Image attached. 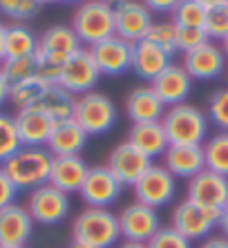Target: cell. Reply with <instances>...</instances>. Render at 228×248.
I'll return each mask as SVG.
<instances>
[{"mask_svg": "<svg viewBox=\"0 0 228 248\" xmlns=\"http://www.w3.org/2000/svg\"><path fill=\"white\" fill-rule=\"evenodd\" d=\"M81 49L79 36L67 25H51L38 38L36 47V63H38V76L47 83L56 85L61 69Z\"/></svg>", "mask_w": 228, "mask_h": 248, "instance_id": "cell-1", "label": "cell"}, {"mask_svg": "<svg viewBox=\"0 0 228 248\" xmlns=\"http://www.w3.org/2000/svg\"><path fill=\"white\" fill-rule=\"evenodd\" d=\"M51 161L54 156L47 148H29L23 145L20 150H16L5 163L2 170L7 177L16 186V190H36L40 186L49 184V172H51Z\"/></svg>", "mask_w": 228, "mask_h": 248, "instance_id": "cell-2", "label": "cell"}, {"mask_svg": "<svg viewBox=\"0 0 228 248\" xmlns=\"http://www.w3.org/2000/svg\"><path fill=\"white\" fill-rule=\"evenodd\" d=\"M161 125L170 145H204L208 139V116L188 101L168 108Z\"/></svg>", "mask_w": 228, "mask_h": 248, "instance_id": "cell-3", "label": "cell"}, {"mask_svg": "<svg viewBox=\"0 0 228 248\" xmlns=\"http://www.w3.org/2000/svg\"><path fill=\"white\" fill-rule=\"evenodd\" d=\"M74 239L87 242L97 248H112L121 239L119 215L110 208H85L72 226Z\"/></svg>", "mask_w": 228, "mask_h": 248, "instance_id": "cell-4", "label": "cell"}, {"mask_svg": "<svg viewBox=\"0 0 228 248\" xmlns=\"http://www.w3.org/2000/svg\"><path fill=\"white\" fill-rule=\"evenodd\" d=\"M72 29L79 36L81 45H97L114 36V9L105 0H85L74 12Z\"/></svg>", "mask_w": 228, "mask_h": 248, "instance_id": "cell-5", "label": "cell"}, {"mask_svg": "<svg viewBox=\"0 0 228 248\" xmlns=\"http://www.w3.org/2000/svg\"><path fill=\"white\" fill-rule=\"evenodd\" d=\"M119 119V110L110 96H105L103 92H92L83 94L76 98V108H74V121L79 123L83 130L87 132V137L94 134H105L114 127Z\"/></svg>", "mask_w": 228, "mask_h": 248, "instance_id": "cell-6", "label": "cell"}, {"mask_svg": "<svg viewBox=\"0 0 228 248\" xmlns=\"http://www.w3.org/2000/svg\"><path fill=\"white\" fill-rule=\"evenodd\" d=\"M114 9V34L128 43H139L148 36L152 27V12L143 5V0H116Z\"/></svg>", "mask_w": 228, "mask_h": 248, "instance_id": "cell-7", "label": "cell"}, {"mask_svg": "<svg viewBox=\"0 0 228 248\" xmlns=\"http://www.w3.org/2000/svg\"><path fill=\"white\" fill-rule=\"evenodd\" d=\"M219 219H222V215L211 213V210L193 203L190 199H183L172 210V228L179 231L190 242L206 239L212 228L219 226Z\"/></svg>", "mask_w": 228, "mask_h": 248, "instance_id": "cell-8", "label": "cell"}, {"mask_svg": "<svg viewBox=\"0 0 228 248\" xmlns=\"http://www.w3.org/2000/svg\"><path fill=\"white\" fill-rule=\"evenodd\" d=\"M188 199L211 213L222 215L228 206V177H222L208 168L201 170L188 181Z\"/></svg>", "mask_w": 228, "mask_h": 248, "instance_id": "cell-9", "label": "cell"}, {"mask_svg": "<svg viewBox=\"0 0 228 248\" xmlns=\"http://www.w3.org/2000/svg\"><path fill=\"white\" fill-rule=\"evenodd\" d=\"M175 192H177L175 177L165 170V166H154V163L148 168V172L134 184L137 202L146 203V206L154 208V210L168 206L175 199Z\"/></svg>", "mask_w": 228, "mask_h": 248, "instance_id": "cell-10", "label": "cell"}, {"mask_svg": "<svg viewBox=\"0 0 228 248\" xmlns=\"http://www.w3.org/2000/svg\"><path fill=\"white\" fill-rule=\"evenodd\" d=\"M27 210L32 219L43 226H54L63 221L69 213V195L54 188L51 184H45L29 192Z\"/></svg>", "mask_w": 228, "mask_h": 248, "instance_id": "cell-11", "label": "cell"}, {"mask_svg": "<svg viewBox=\"0 0 228 248\" xmlns=\"http://www.w3.org/2000/svg\"><path fill=\"white\" fill-rule=\"evenodd\" d=\"M98 78H101V72H98L90 49H83V47H81L79 52L63 65L56 85L65 87V90L72 94H81V96H83V94L92 92V90L97 87Z\"/></svg>", "mask_w": 228, "mask_h": 248, "instance_id": "cell-12", "label": "cell"}, {"mask_svg": "<svg viewBox=\"0 0 228 248\" xmlns=\"http://www.w3.org/2000/svg\"><path fill=\"white\" fill-rule=\"evenodd\" d=\"M123 184H121L108 166H94L87 170V177L81 186V199L87 208H110L121 197Z\"/></svg>", "mask_w": 228, "mask_h": 248, "instance_id": "cell-13", "label": "cell"}, {"mask_svg": "<svg viewBox=\"0 0 228 248\" xmlns=\"http://www.w3.org/2000/svg\"><path fill=\"white\" fill-rule=\"evenodd\" d=\"M119 226H121V235L126 237V242L148 244L154 237V232L161 228V221H159V213L154 208L146 206L141 202H134L121 210Z\"/></svg>", "mask_w": 228, "mask_h": 248, "instance_id": "cell-14", "label": "cell"}, {"mask_svg": "<svg viewBox=\"0 0 228 248\" xmlns=\"http://www.w3.org/2000/svg\"><path fill=\"white\" fill-rule=\"evenodd\" d=\"M132 52H134V45L119 38L116 34L90 47V54L98 72L108 76H116L132 69Z\"/></svg>", "mask_w": 228, "mask_h": 248, "instance_id": "cell-15", "label": "cell"}, {"mask_svg": "<svg viewBox=\"0 0 228 248\" xmlns=\"http://www.w3.org/2000/svg\"><path fill=\"white\" fill-rule=\"evenodd\" d=\"M150 166H152V159H148L143 152H139L137 148L132 143H128V141L119 143L108 156L110 172L123 186H134L143 174L148 172Z\"/></svg>", "mask_w": 228, "mask_h": 248, "instance_id": "cell-16", "label": "cell"}, {"mask_svg": "<svg viewBox=\"0 0 228 248\" xmlns=\"http://www.w3.org/2000/svg\"><path fill=\"white\" fill-rule=\"evenodd\" d=\"M183 69L193 81H211L226 69V54L219 45L206 41L204 45L183 54Z\"/></svg>", "mask_w": 228, "mask_h": 248, "instance_id": "cell-17", "label": "cell"}, {"mask_svg": "<svg viewBox=\"0 0 228 248\" xmlns=\"http://www.w3.org/2000/svg\"><path fill=\"white\" fill-rule=\"evenodd\" d=\"M14 121H16L18 139L23 145H29V148H45L47 145L49 134L54 130V119L40 105L18 110Z\"/></svg>", "mask_w": 228, "mask_h": 248, "instance_id": "cell-18", "label": "cell"}, {"mask_svg": "<svg viewBox=\"0 0 228 248\" xmlns=\"http://www.w3.org/2000/svg\"><path fill=\"white\" fill-rule=\"evenodd\" d=\"M154 90V94L163 101V105L172 108V105L186 103L193 92V78L190 74L183 69V65L170 63L168 67L161 72L150 85Z\"/></svg>", "mask_w": 228, "mask_h": 248, "instance_id": "cell-19", "label": "cell"}, {"mask_svg": "<svg viewBox=\"0 0 228 248\" xmlns=\"http://www.w3.org/2000/svg\"><path fill=\"white\" fill-rule=\"evenodd\" d=\"M34 232V219L27 208L12 203L0 210V246H25Z\"/></svg>", "mask_w": 228, "mask_h": 248, "instance_id": "cell-20", "label": "cell"}, {"mask_svg": "<svg viewBox=\"0 0 228 248\" xmlns=\"http://www.w3.org/2000/svg\"><path fill=\"white\" fill-rule=\"evenodd\" d=\"M87 139L90 137L85 130L74 119H67V121L54 123L45 148L51 152V156H81L87 145Z\"/></svg>", "mask_w": 228, "mask_h": 248, "instance_id": "cell-21", "label": "cell"}, {"mask_svg": "<svg viewBox=\"0 0 228 248\" xmlns=\"http://www.w3.org/2000/svg\"><path fill=\"white\" fill-rule=\"evenodd\" d=\"M163 166L175 179L177 177L193 179L201 170H206L204 145H168L163 155Z\"/></svg>", "mask_w": 228, "mask_h": 248, "instance_id": "cell-22", "label": "cell"}, {"mask_svg": "<svg viewBox=\"0 0 228 248\" xmlns=\"http://www.w3.org/2000/svg\"><path fill=\"white\" fill-rule=\"evenodd\" d=\"M172 63V54L161 49L159 45L150 43L148 38L134 43V52H132V69L137 72L139 78L152 83L157 76Z\"/></svg>", "mask_w": 228, "mask_h": 248, "instance_id": "cell-23", "label": "cell"}, {"mask_svg": "<svg viewBox=\"0 0 228 248\" xmlns=\"http://www.w3.org/2000/svg\"><path fill=\"white\" fill-rule=\"evenodd\" d=\"M87 163L81 156H54L49 172V184L65 195L81 192V186L87 177Z\"/></svg>", "mask_w": 228, "mask_h": 248, "instance_id": "cell-24", "label": "cell"}, {"mask_svg": "<svg viewBox=\"0 0 228 248\" xmlns=\"http://www.w3.org/2000/svg\"><path fill=\"white\" fill-rule=\"evenodd\" d=\"M126 114L132 123L161 121L165 114V105L152 87H137L126 98Z\"/></svg>", "mask_w": 228, "mask_h": 248, "instance_id": "cell-25", "label": "cell"}, {"mask_svg": "<svg viewBox=\"0 0 228 248\" xmlns=\"http://www.w3.org/2000/svg\"><path fill=\"white\" fill-rule=\"evenodd\" d=\"M128 143H132L148 159H157V156L165 155L170 141L165 137L161 121H152V123H132V130L128 134Z\"/></svg>", "mask_w": 228, "mask_h": 248, "instance_id": "cell-26", "label": "cell"}, {"mask_svg": "<svg viewBox=\"0 0 228 248\" xmlns=\"http://www.w3.org/2000/svg\"><path fill=\"white\" fill-rule=\"evenodd\" d=\"M36 47H38V38L27 25L14 23L7 25L5 29V58H23V56H34Z\"/></svg>", "mask_w": 228, "mask_h": 248, "instance_id": "cell-27", "label": "cell"}, {"mask_svg": "<svg viewBox=\"0 0 228 248\" xmlns=\"http://www.w3.org/2000/svg\"><path fill=\"white\" fill-rule=\"evenodd\" d=\"M38 105L54 119V123L67 121V119H74L76 96L61 85H49V90L45 92V96Z\"/></svg>", "mask_w": 228, "mask_h": 248, "instance_id": "cell-28", "label": "cell"}, {"mask_svg": "<svg viewBox=\"0 0 228 248\" xmlns=\"http://www.w3.org/2000/svg\"><path fill=\"white\" fill-rule=\"evenodd\" d=\"M51 83H47L43 76H32V78H25V81L12 85L9 90V101L16 105L18 110H25V108H34L43 101L45 92L49 90Z\"/></svg>", "mask_w": 228, "mask_h": 248, "instance_id": "cell-29", "label": "cell"}, {"mask_svg": "<svg viewBox=\"0 0 228 248\" xmlns=\"http://www.w3.org/2000/svg\"><path fill=\"white\" fill-rule=\"evenodd\" d=\"M204 159L208 170L222 174V177H228V132H219L215 137L206 139Z\"/></svg>", "mask_w": 228, "mask_h": 248, "instance_id": "cell-30", "label": "cell"}, {"mask_svg": "<svg viewBox=\"0 0 228 248\" xmlns=\"http://www.w3.org/2000/svg\"><path fill=\"white\" fill-rule=\"evenodd\" d=\"M206 9L199 0H179V5L172 12V23L177 27H193V29H204L206 23Z\"/></svg>", "mask_w": 228, "mask_h": 248, "instance_id": "cell-31", "label": "cell"}, {"mask_svg": "<svg viewBox=\"0 0 228 248\" xmlns=\"http://www.w3.org/2000/svg\"><path fill=\"white\" fill-rule=\"evenodd\" d=\"M2 74L9 81V85H16V83L25 81V78H32V76L38 74V63H36V54L34 56H23V58H5L2 65Z\"/></svg>", "mask_w": 228, "mask_h": 248, "instance_id": "cell-32", "label": "cell"}, {"mask_svg": "<svg viewBox=\"0 0 228 248\" xmlns=\"http://www.w3.org/2000/svg\"><path fill=\"white\" fill-rule=\"evenodd\" d=\"M20 148H23V143H20V139H18L14 116L0 112V166L16 150H20Z\"/></svg>", "mask_w": 228, "mask_h": 248, "instance_id": "cell-33", "label": "cell"}, {"mask_svg": "<svg viewBox=\"0 0 228 248\" xmlns=\"http://www.w3.org/2000/svg\"><path fill=\"white\" fill-rule=\"evenodd\" d=\"M150 43L159 45L161 49H165L168 54L177 52V25L172 20H161V23H152L148 36H146Z\"/></svg>", "mask_w": 228, "mask_h": 248, "instance_id": "cell-34", "label": "cell"}, {"mask_svg": "<svg viewBox=\"0 0 228 248\" xmlns=\"http://www.w3.org/2000/svg\"><path fill=\"white\" fill-rule=\"evenodd\" d=\"M204 31L211 38H217V41H224L228 36V2L219 7H212L206 14V23H204Z\"/></svg>", "mask_w": 228, "mask_h": 248, "instance_id": "cell-35", "label": "cell"}, {"mask_svg": "<svg viewBox=\"0 0 228 248\" xmlns=\"http://www.w3.org/2000/svg\"><path fill=\"white\" fill-rule=\"evenodd\" d=\"M208 119L222 132H228V87H219L208 101Z\"/></svg>", "mask_w": 228, "mask_h": 248, "instance_id": "cell-36", "label": "cell"}, {"mask_svg": "<svg viewBox=\"0 0 228 248\" xmlns=\"http://www.w3.org/2000/svg\"><path fill=\"white\" fill-rule=\"evenodd\" d=\"M38 0H0V14L14 18V20H27L34 18L40 9Z\"/></svg>", "mask_w": 228, "mask_h": 248, "instance_id": "cell-37", "label": "cell"}, {"mask_svg": "<svg viewBox=\"0 0 228 248\" xmlns=\"http://www.w3.org/2000/svg\"><path fill=\"white\" fill-rule=\"evenodd\" d=\"M148 248H193V242L186 239L179 231L172 226H165L154 232V237L148 242Z\"/></svg>", "mask_w": 228, "mask_h": 248, "instance_id": "cell-38", "label": "cell"}, {"mask_svg": "<svg viewBox=\"0 0 228 248\" xmlns=\"http://www.w3.org/2000/svg\"><path fill=\"white\" fill-rule=\"evenodd\" d=\"M208 41L204 29H193V27H177V52H190L195 47L204 45Z\"/></svg>", "mask_w": 228, "mask_h": 248, "instance_id": "cell-39", "label": "cell"}, {"mask_svg": "<svg viewBox=\"0 0 228 248\" xmlns=\"http://www.w3.org/2000/svg\"><path fill=\"white\" fill-rule=\"evenodd\" d=\"M16 195H18L16 186L12 184V179L7 177V172L2 170V166H0V210L7 206H12Z\"/></svg>", "mask_w": 228, "mask_h": 248, "instance_id": "cell-40", "label": "cell"}, {"mask_svg": "<svg viewBox=\"0 0 228 248\" xmlns=\"http://www.w3.org/2000/svg\"><path fill=\"white\" fill-rule=\"evenodd\" d=\"M143 5L148 7L150 12L172 14V12H175V7L179 5V0H143Z\"/></svg>", "mask_w": 228, "mask_h": 248, "instance_id": "cell-41", "label": "cell"}, {"mask_svg": "<svg viewBox=\"0 0 228 248\" xmlns=\"http://www.w3.org/2000/svg\"><path fill=\"white\" fill-rule=\"evenodd\" d=\"M199 248H228V237H206Z\"/></svg>", "mask_w": 228, "mask_h": 248, "instance_id": "cell-42", "label": "cell"}, {"mask_svg": "<svg viewBox=\"0 0 228 248\" xmlns=\"http://www.w3.org/2000/svg\"><path fill=\"white\" fill-rule=\"evenodd\" d=\"M9 90H12V85H9V81L5 78L2 69H0V108L9 101Z\"/></svg>", "mask_w": 228, "mask_h": 248, "instance_id": "cell-43", "label": "cell"}, {"mask_svg": "<svg viewBox=\"0 0 228 248\" xmlns=\"http://www.w3.org/2000/svg\"><path fill=\"white\" fill-rule=\"evenodd\" d=\"M5 29H7V25L0 23V65L5 61Z\"/></svg>", "mask_w": 228, "mask_h": 248, "instance_id": "cell-44", "label": "cell"}, {"mask_svg": "<svg viewBox=\"0 0 228 248\" xmlns=\"http://www.w3.org/2000/svg\"><path fill=\"white\" fill-rule=\"evenodd\" d=\"M219 226H222V232H224V237H228V206L224 208L222 219H219Z\"/></svg>", "mask_w": 228, "mask_h": 248, "instance_id": "cell-45", "label": "cell"}, {"mask_svg": "<svg viewBox=\"0 0 228 248\" xmlns=\"http://www.w3.org/2000/svg\"><path fill=\"white\" fill-rule=\"evenodd\" d=\"M201 5L206 7V9H212V7H219V5H226L228 0H199Z\"/></svg>", "mask_w": 228, "mask_h": 248, "instance_id": "cell-46", "label": "cell"}, {"mask_svg": "<svg viewBox=\"0 0 228 248\" xmlns=\"http://www.w3.org/2000/svg\"><path fill=\"white\" fill-rule=\"evenodd\" d=\"M69 248H97V246H92L87 242H81V239H74V242L69 244Z\"/></svg>", "mask_w": 228, "mask_h": 248, "instance_id": "cell-47", "label": "cell"}, {"mask_svg": "<svg viewBox=\"0 0 228 248\" xmlns=\"http://www.w3.org/2000/svg\"><path fill=\"white\" fill-rule=\"evenodd\" d=\"M119 248H148V244H137V242H126L121 244Z\"/></svg>", "mask_w": 228, "mask_h": 248, "instance_id": "cell-48", "label": "cell"}, {"mask_svg": "<svg viewBox=\"0 0 228 248\" xmlns=\"http://www.w3.org/2000/svg\"><path fill=\"white\" fill-rule=\"evenodd\" d=\"M222 49H224V54H226V56H228V36H226V38H224V41H222Z\"/></svg>", "mask_w": 228, "mask_h": 248, "instance_id": "cell-49", "label": "cell"}, {"mask_svg": "<svg viewBox=\"0 0 228 248\" xmlns=\"http://www.w3.org/2000/svg\"><path fill=\"white\" fill-rule=\"evenodd\" d=\"M40 5H51V2H61V0H38Z\"/></svg>", "mask_w": 228, "mask_h": 248, "instance_id": "cell-50", "label": "cell"}, {"mask_svg": "<svg viewBox=\"0 0 228 248\" xmlns=\"http://www.w3.org/2000/svg\"><path fill=\"white\" fill-rule=\"evenodd\" d=\"M0 248H25V246H0Z\"/></svg>", "mask_w": 228, "mask_h": 248, "instance_id": "cell-51", "label": "cell"}, {"mask_svg": "<svg viewBox=\"0 0 228 248\" xmlns=\"http://www.w3.org/2000/svg\"><path fill=\"white\" fill-rule=\"evenodd\" d=\"M61 2H76V0H61Z\"/></svg>", "mask_w": 228, "mask_h": 248, "instance_id": "cell-52", "label": "cell"}, {"mask_svg": "<svg viewBox=\"0 0 228 248\" xmlns=\"http://www.w3.org/2000/svg\"><path fill=\"white\" fill-rule=\"evenodd\" d=\"M105 2H116V0H105Z\"/></svg>", "mask_w": 228, "mask_h": 248, "instance_id": "cell-53", "label": "cell"}]
</instances>
